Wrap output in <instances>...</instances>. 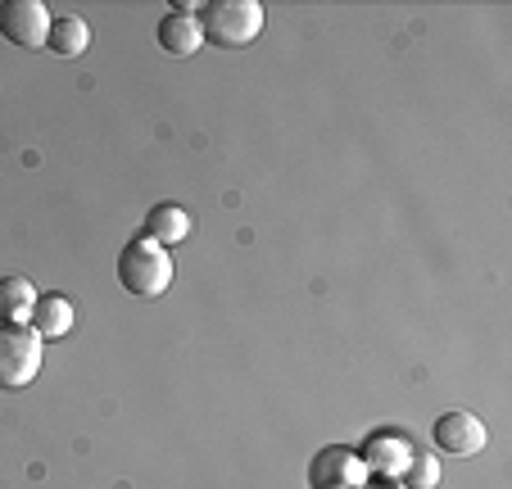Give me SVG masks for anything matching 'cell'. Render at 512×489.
<instances>
[{
	"label": "cell",
	"mask_w": 512,
	"mask_h": 489,
	"mask_svg": "<svg viewBox=\"0 0 512 489\" xmlns=\"http://www.w3.org/2000/svg\"><path fill=\"white\" fill-rule=\"evenodd\" d=\"M118 286L136 299H159L168 286H173V259L159 240L136 236L123 245L118 254Z\"/></svg>",
	"instance_id": "cell-1"
},
{
	"label": "cell",
	"mask_w": 512,
	"mask_h": 489,
	"mask_svg": "<svg viewBox=\"0 0 512 489\" xmlns=\"http://www.w3.org/2000/svg\"><path fill=\"white\" fill-rule=\"evenodd\" d=\"M204 41L223 50H245L263 32V5L259 0H209L195 10Z\"/></svg>",
	"instance_id": "cell-2"
},
{
	"label": "cell",
	"mask_w": 512,
	"mask_h": 489,
	"mask_svg": "<svg viewBox=\"0 0 512 489\" xmlns=\"http://www.w3.org/2000/svg\"><path fill=\"white\" fill-rule=\"evenodd\" d=\"M46 340L32 326H0V390H28L41 376Z\"/></svg>",
	"instance_id": "cell-3"
},
{
	"label": "cell",
	"mask_w": 512,
	"mask_h": 489,
	"mask_svg": "<svg viewBox=\"0 0 512 489\" xmlns=\"http://www.w3.org/2000/svg\"><path fill=\"white\" fill-rule=\"evenodd\" d=\"M50 10L41 0H5L0 5V37L19 50H41L50 37Z\"/></svg>",
	"instance_id": "cell-4"
},
{
	"label": "cell",
	"mask_w": 512,
	"mask_h": 489,
	"mask_svg": "<svg viewBox=\"0 0 512 489\" xmlns=\"http://www.w3.org/2000/svg\"><path fill=\"white\" fill-rule=\"evenodd\" d=\"M309 485L313 489H363L368 485V462H363V453L345 449V444H331V449H322L313 458Z\"/></svg>",
	"instance_id": "cell-5"
},
{
	"label": "cell",
	"mask_w": 512,
	"mask_h": 489,
	"mask_svg": "<svg viewBox=\"0 0 512 489\" xmlns=\"http://www.w3.org/2000/svg\"><path fill=\"white\" fill-rule=\"evenodd\" d=\"M435 449L440 453H454V458H476V453L490 444V431H485L481 417L472 413H445L435 422Z\"/></svg>",
	"instance_id": "cell-6"
},
{
	"label": "cell",
	"mask_w": 512,
	"mask_h": 489,
	"mask_svg": "<svg viewBox=\"0 0 512 489\" xmlns=\"http://www.w3.org/2000/svg\"><path fill=\"white\" fill-rule=\"evenodd\" d=\"M155 37H159V50H164V55H173V59H191V55H200V46H204L200 19H195L191 5H177V10H168L164 19H159Z\"/></svg>",
	"instance_id": "cell-7"
},
{
	"label": "cell",
	"mask_w": 512,
	"mask_h": 489,
	"mask_svg": "<svg viewBox=\"0 0 512 489\" xmlns=\"http://www.w3.org/2000/svg\"><path fill=\"white\" fill-rule=\"evenodd\" d=\"M37 308V286L19 272L0 277V326H28Z\"/></svg>",
	"instance_id": "cell-8"
},
{
	"label": "cell",
	"mask_w": 512,
	"mask_h": 489,
	"mask_svg": "<svg viewBox=\"0 0 512 489\" xmlns=\"http://www.w3.org/2000/svg\"><path fill=\"white\" fill-rule=\"evenodd\" d=\"M73 322H78V308H73V299L68 295H37V308H32V331H37L41 340L68 336Z\"/></svg>",
	"instance_id": "cell-9"
},
{
	"label": "cell",
	"mask_w": 512,
	"mask_h": 489,
	"mask_svg": "<svg viewBox=\"0 0 512 489\" xmlns=\"http://www.w3.org/2000/svg\"><path fill=\"white\" fill-rule=\"evenodd\" d=\"M141 236H150V240H159V245H182L186 236H191V213L186 209H177V204H155V209L145 213V231Z\"/></svg>",
	"instance_id": "cell-10"
},
{
	"label": "cell",
	"mask_w": 512,
	"mask_h": 489,
	"mask_svg": "<svg viewBox=\"0 0 512 489\" xmlns=\"http://www.w3.org/2000/svg\"><path fill=\"white\" fill-rule=\"evenodd\" d=\"M87 46H91L87 19H78V14H64V19L50 23V37H46V50H50V55L78 59V55H87Z\"/></svg>",
	"instance_id": "cell-11"
},
{
	"label": "cell",
	"mask_w": 512,
	"mask_h": 489,
	"mask_svg": "<svg viewBox=\"0 0 512 489\" xmlns=\"http://www.w3.org/2000/svg\"><path fill=\"white\" fill-rule=\"evenodd\" d=\"M408 458H413V444H408V440H390V435L372 440V444H368V453H363L368 471H386V476L404 471V467H408Z\"/></svg>",
	"instance_id": "cell-12"
},
{
	"label": "cell",
	"mask_w": 512,
	"mask_h": 489,
	"mask_svg": "<svg viewBox=\"0 0 512 489\" xmlns=\"http://www.w3.org/2000/svg\"><path fill=\"white\" fill-rule=\"evenodd\" d=\"M404 480H408V489H440V462H435V453L413 449V458H408V467H404Z\"/></svg>",
	"instance_id": "cell-13"
}]
</instances>
